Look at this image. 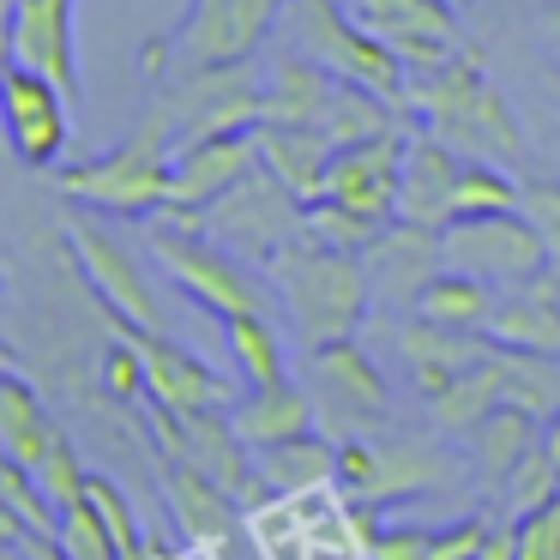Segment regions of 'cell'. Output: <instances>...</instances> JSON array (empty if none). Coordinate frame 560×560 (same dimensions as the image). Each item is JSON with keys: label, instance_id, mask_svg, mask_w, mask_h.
Instances as JSON below:
<instances>
[{"label": "cell", "instance_id": "obj_1", "mask_svg": "<svg viewBox=\"0 0 560 560\" xmlns=\"http://www.w3.org/2000/svg\"><path fill=\"white\" fill-rule=\"evenodd\" d=\"M404 109L422 121V133H434L440 145H452L470 163H494V170H524V127L512 115L506 91L482 73V61L452 55L434 73H410V97Z\"/></svg>", "mask_w": 560, "mask_h": 560}, {"label": "cell", "instance_id": "obj_2", "mask_svg": "<svg viewBox=\"0 0 560 560\" xmlns=\"http://www.w3.org/2000/svg\"><path fill=\"white\" fill-rule=\"evenodd\" d=\"M271 290L290 307V326L302 350H326V343H343L362 331L368 307H374V283H368L362 254H343V247H326L314 235H302L295 247H283L266 266Z\"/></svg>", "mask_w": 560, "mask_h": 560}, {"label": "cell", "instance_id": "obj_3", "mask_svg": "<svg viewBox=\"0 0 560 560\" xmlns=\"http://www.w3.org/2000/svg\"><path fill=\"white\" fill-rule=\"evenodd\" d=\"M170 182H175V121H170V109L145 115L121 145L55 170L61 199H73V206H85V211H109V218H158V211H170Z\"/></svg>", "mask_w": 560, "mask_h": 560}, {"label": "cell", "instance_id": "obj_4", "mask_svg": "<svg viewBox=\"0 0 560 560\" xmlns=\"http://www.w3.org/2000/svg\"><path fill=\"white\" fill-rule=\"evenodd\" d=\"M283 49L307 55L326 73H338L343 85H362L374 97L398 103V109L410 97V67H404V55L355 19L350 0H290L283 7Z\"/></svg>", "mask_w": 560, "mask_h": 560}, {"label": "cell", "instance_id": "obj_5", "mask_svg": "<svg viewBox=\"0 0 560 560\" xmlns=\"http://www.w3.org/2000/svg\"><path fill=\"white\" fill-rule=\"evenodd\" d=\"M145 242H151V259H158L199 307H211L218 319L271 314L266 283L254 278V266H247L242 254H230L223 242H211V235L199 230V218L158 211V218H145Z\"/></svg>", "mask_w": 560, "mask_h": 560}, {"label": "cell", "instance_id": "obj_6", "mask_svg": "<svg viewBox=\"0 0 560 560\" xmlns=\"http://www.w3.org/2000/svg\"><path fill=\"white\" fill-rule=\"evenodd\" d=\"M290 0H187V19L163 43L139 49V73H194V67L254 61L259 43L283 25Z\"/></svg>", "mask_w": 560, "mask_h": 560}, {"label": "cell", "instance_id": "obj_7", "mask_svg": "<svg viewBox=\"0 0 560 560\" xmlns=\"http://www.w3.org/2000/svg\"><path fill=\"white\" fill-rule=\"evenodd\" d=\"M199 230L211 242H223L230 254H242L247 266H271L283 247H295L307 235V199H295L278 175L259 163L235 194H223L211 211H199Z\"/></svg>", "mask_w": 560, "mask_h": 560}, {"label": "cell", "instance_id": "obj_8", "mask_svg": "<svg viewBox=\"0 0 560 560\" xmlns=\"http://www.w3.org/2000/svg\"><path fill=\"white\" fill-rule=\"evenodd\" d=\"M67 247H73V266L85 271L91 295L115 314V326L127 331H163V302L145 278V259L109 230L91 211H73L67 218Z\"/></svg>", "mask_w": 560, "mask_h": 560}, {"label": "cell", "instance_id": "obj_9", "mask_svg": "<svg viewBox=\"0 0 560 560\" xmlns=\"http://www.w3.org/2000/svg\"><path fill=\"white\" fill-rule=\"evenodd\" d=\"M307 392H314L319 422H331V440H374V428L386 422L392 392L380 362L362 350L355 338L326 343V350H307Z\"/></svg>", "mask_w": 560, "mask_h": 560}, {"label": "cell", "instance_id": "obj_10", "mask_svg": "<svg viewBox=\"0 0 560 560\" xmlns=\"http://www.w3.org/2000/svg\"><path fill=\"white\" fill-rule=\"evenodd\" d=\"M446 266L470 271V278L494 283V290L500 283L518 290L536 271L555 266V247H548L542 223L530 211H488V218H458L446 230Z\"/></svg>", "mask_w": 560, "mask_h": 560}, {"label": "cell", "instance_id": "obj_11", "mask_svg": "<svg viewBox=\"0 0 560 560\" xmlns=\"http://www.w3.org/2000/svg\"><path fill=\"white\" fill-rule=\"evenodd\" d=\"M163 109L175 121V145H187V139H218V133H254L266 121V91H259V73L247 61L194 67V73L175 79Z\"/></svg>", "mask_w": 560, "mask_h": 560}, {"label": "cell", "instance_id": "obj_12", "mask_svg": "<svg viewBox=\"0 0 560 560\" xmlns=\"http://www.w3.org/2000/svg\"><path fill=\"white\" fill-rule=\"evenodd\" d=\"M452 464L428 440H343L338 446V488H350L355 506H398L428 488H446Z\"/></svg>", "mask_w": 560, "mask_h": 560}, {"label": "cell", "instance_id": "obj_13", "mask_svg": "<svg viewBox=\"0 0 560 560\" xmlns=\"http://www.w3.org/2000/svg\"><path fill=\"white\" fill-rule=\"evenodd\" d=\"M404 145H410V133H398V127L343 145L331 158V175H326V194L319 199H331V206L392 230L398 223V194H404Z\"/></svg>", "mask_w": 560, "mask_h": 560}, {"label": "cell", "instance_id": "obj_14", "mask_svg": "<svg viewBox=\"0 0 560 560\" xmlns=\"http://www.w3.org/2000/svg\"><path fill=\"white\" fill-rule=\"evenodd\" d=\"M7 139L25 170H61L73 139V97L55 79L7 61Z\"/></svg>", "mask_w": 560, "mask_h": 560}, {"label": "cell", "instance_id": "obj_15", "mask_svg": "<svg viewBox=\"0 0 560 560\" xmlns=\"http://www.w3.org/2000/svg\"><path fill=\"white\" fill-rule=\"evenodd\" d=\"M79 0H7V55L13 67L55 79L79 103V37H73Z\"/></svg>", "mask_w": 560, "mask_h": 560}, {"label": "cell", "instance_id": "obj_16", "mask_svg": "<svg viewBox=\"0 0 560 560\" xmlns=\"http://www.w3.org/2000/svg\"><path fill=\"white\" fill-rule=\"evenodd\" d=\"M259 170V139L254 133H218V139H187L175 145V182H170V211L199 218L223 194L247 182Z\"/></svg>", "mask_w": 560, "mask_h": 560}, {"label": "cell", "instance_id": "obj_17", "mask_svg": "<svg viewBox=\"0 0 560 560\" xmlns=\"http://www.w3.org/2000/svg\"><path fill=\"white\" fill-rule=\"evenodd\" d=\"M374 37H386L404 55L410 73H434L440 61L458 55V13L440 0H350Z\"/></svg>", "mask_w": 560, "mask_h": 560}, {"label": "cell", "instance_id": "obj_18", "mask_svg": "<svg viewBox=\"0 0 560 560\" xmlns=\"http://www.w3.org/2000/svg\"><path fill=\"white\" fill-rule=\"evenodd\" d=\"M368 283H374V302L392 307H416L422 290L446 271V230H422V223H392L374 247L362 254Z\"/></svg>", "mask_w": 560, "mask_h": 560}, {"label": "cell", "instance_id": "obj_19", "mask_svg": "<svg viewBox=\"0 0 560 560\" xmlns=\"http://www.w3.org/2000/svg\"><path fill=\"white\" fill-rule=\"evenodd\" d=\"M127 331V326H121ZM133 343L145 350V374H151V404L163 410H235V386L218 374L211 362H199L187 343H175L170 331H133Z\"/></svg>", "mask_w": 560, "mask_h": 560}, {"label": "cell", "instance_id": "obj_20", "mask_svg": "<svg viewBox=\"0 0 560 560\" xmlns=\"http://www.w3.org/2000/svg\"><path fill=\"white\" fill-rule=\"evenodd\" d=\"M464 163L452 145H440L434 133L416 127L404 145V194H398V218L422 223V230H452L458 223V187H464Z\"/></svg>", "mask_w": 560, "mask_h": 560}, {"label": "cell", "instance_id": "obj_21", "mask_svg": "<svg viewBox=\"0 0 560 560\" xmlns=\"http://www.w3.org/2000/svg\"><path fill=\"white\" fill-rule=\"evenodd\" d=\"M259 91H266V121H302V127H331L343 97V79L326 73L319 61L295 49H278L259 73Z\"/></svg>", "mask_w": 560, "mask_h": 560}, {"label": "cell", "instance_id": "obj_22", "mask_svg": "<svg viewBox=\"0 0 560 560\" xmlns=\"http://www.w3.org/2000/svg\"><path fill=\"white\" fill-rule=\"evenodd\" d=\"M488 350H494V338L434 326V319H422V314H410L398 326V355H404V368H410V380H416V392H422V398H440V392H446L464 368L482 362Z\"/></svg>", "mask_w": 560, "mask_h": 560}, {"label": "cell", "instance_id": "obj_23", "mask_svg": "<svg viewBox=\"0 0 560 560\" xmlns=\"http://www.w3.org/2000/svg\"><path fill=\"white\" fill-rule=\"evenodd\" d=\"M259 139V163L290 187L295 199L314 206L326 194V175H331V158H338V139L326 127H302V121H259L254 127Z\"/></svg>", "mask_w": 560, "mask_h": 560}, {"label": "cell", "instance_id": "obj_24", "mask_svg": "<svg viewBox=\"0 0 560 560\" xmlns=\"http://www.w3.org/2000/svg\"><path fill=\"white\" fill-rule=\"evenodd\" d=\"M235 434H242L247 452H266V446H290L302 434H319V410H314V392L295 386V380H278V386H247L230 410Z\"/></svg>", "mask_w": 560, "mask_h": 560}, {"label": "cell", "instance_id": "obj_25", "mask_svg": "<svg viewBox=\"0 0 560 560\" xmlns=\"http://www.w3.org/2000/svg\"><path fill=\"white\" fill-rule=\"evenodd\" d=\"M488 338L500 350H530V355H560V266L536 271L530 283L500 295Z\"/></svg>", "mask_w": 560, "mask_h": 560}, {"label": "cell", "instance_id": "obj_26", "mask_svg": "<svg viewBox=\"0 0 560 560\" xmlns=\"http://www.w3.org/2000/svg\"><path fill=\"white\" fill-rule=\"evenodd\" d=\"M163 500H170L175 524H182V536L194 548H218L235 536V506H242V500H235L218 476L163 458Z\"/></svg>", "mask_w": 560, "mask_h": 560}, {"label": "cell", "instance_id": "obj_27", "mask_svg": "<svg viewBox=\"0 0 560 560\" xmlns=\"http://www.w3.org/2000/svg\"><path fill=\"white\" fill-rule=\"evenodd\" d=\"M61 422L49 416L43 392L31 386L25 374H0V458L19 464V470H37L55 446H61Z\"/></svg>", "mask_w": 560, "mask_h": 560}, {"label": "cell", "instance_id": "obj_28", "mask_svg": "<svg viewBox=\"0 0 560 560\" xmlns=\"http://www.w3.org/2000/svg\"><path fill=\"white\" fill-rule=\"evenodd\" d=\"M254 470L266 482V494H319L338 482V440L331 434H302L290 446L254 452Z\"/></svg>", "mask_w": 560, "mask_h": 560}, {"label": "cell", "instance_id": "obj_29", "mask_svg": "<svg viewBox=\"0 0 560 560\" xmlns=\"http://www.w3.org/2000/svg\"><path fill=\"white\" fill-rule=\"evenodd\" d=\"M464 440H470V458L482 464V476L500 488L518 470V458H530V452L542 446V416L518 410V404H500V410H488Z\"/></svg>", "mask_w": 560, "mask_h": 560}, {"label": "cell", "instance_id": "obj_30", "mask_svg": "<svg viewBox=\"0 0 560 560\" xmlns=\"http://www.w3.org/2000/svg\"><path fill=\"white\" fill-rule=\"evenodd\" d=\"M494 307H500L494 283H482V278H470V271L446 266V271H440V278L422 290L416 314L434 319V326H452V331H476V338H488V326H494Z\"/></svg>", "mask_w": 560, "mask_h": 560}, {"label": "cell", "instance_id": "obj_31", "mask_svg": "<svg viewBox=\"0 0 560 560\" xmlns=\"http://www.w3.org/2000/svg\"><path fill=\"white\" fill-rule=\"evenodd\" d=\"M428 404H434V428H440V434H458V440H464L488 410H500V404H506V380H500V350H488L476 368H464V374L452 380V386L440 392V398H428Z\"/></svg>", "mask_w": 560, "mask_h": 560}, {"label": "cell", "instance_id": "obj_32", "mask_svg": "<svg viewBox=\"0 0 560 560\" xmlns=\"http://www.w3.org/2000/svg\"><path fill=\"white\" fill-rule=\"evenodd\" d=\"M223 343H230V362L247 386H278V380H290V368H283V331L271 326V314L223 319Z\"/></svg>", "mask_w": 560, "mask_h": 560}, {"label": "cell", "instance_id": "obj_33", "mask_svg": "<svg viewBox=\"0 0 560 560\" xmlns=\"http://www.w3.org/2000/svg\"><path fill=\"white\" fill-rule=\"evenodd\" d=\"M0 530H7V542H19V536H61V506L19 464H0Z\"/></svg>", "mask_w": 560, "mask_h": 560}, {"label": "cell", "instance_id": "obj_34", "mask_svg": "<svg viewBox=\"0 0 560 560\" xmlns=\"http://www.w3.org/2000/svg\"><path fill=\"white\" fill-rule=\"evenodd\" d=\"M500 350V343H494ZM500 380H506V404L530 416H560V355H530V350H500Z\"/></svg>", "mask_w": 560, "mask_h": 560}, {"label": "cell", "instance_id": "obj_35", "mask_svg": "<svg viewBox=\"0 0 560 560\" xmlns=\"http://www.w3.org/2000/svg\"><path fill=\"white\" fill-rule=\"evenodd\" d=\"M500 500H506L512 518L555 506V500H560V470H555V458H548L542 446H536L530 458H518V470H512L506 482H500Z\"/></svg>", "mask_w": 560, "mask_h": 560}, {"label": "cell", "instance_id": "obj_36", "mask_svg": "<svg viewBox=\"0 0 560 560\" xmlns=\"http://www.w3.org/2000/svg\"><path fill=\"white\" fill-rule=\"evenodd\" d=\"M55 542H61L67 560H121V548H115L103 512L91 506V494L73 500V506H61V536H55Z\"/></svg>", "mask_w": 560, "mask_h": 560}, {"label": "cell", "instance_id": "obj_37", "mask_svg": "<svg viewBox=\"0 0 560 560\" xmlns=\"http://www.w3.org/2000/svg\"><path fill=\"white\" fill-rule=\"evenodd\" d=\"M307 235L326 242V247H343V254H368L386 230L355 218V211H343V206H331V199H314V206H307Z\"/></svg>", "mask_w": 560, "mask_h": 560}, {"label": "cell", "instance_id": "obj_38", "mask_svg": "<svg viewBox=\"0 0 560 560\" xmlns=\"http://www.w3.org/2000/svg\"><path fill=\"white\" fill-rule=\"evenodd\" d=\"M103 386H109V398L121 404H139L151 398V374H145V350L133 343V331H121V338L103 350Z\"/></svg>", "mask_w": 560, "mask_h": 560}, {"label": "cell", "instance_id": "obj_39", "mask_svg": "<svg viewBox=\"0 0 560 560\" xmlns=\"http://www.w3.org/2000/svg\"><path fill=\"white\" fill-rule=\"evenodd\" d=\"M43 482V494L55 500V506H73V500H85V488H91V464L79 458V446L73 440H61V446L49 452V458L31 470Z\"/></svg>", "mask_w": 560, "mask_h": 560}, {"label": "cell", "instance_id": "obj_40", "mask_svg": "<svg viewBox=\"0 0 560 560\" xmlns=\"http://www.w3.org/2000/svg\"><path fill=\"white\" fill-rule=\"evenodd\" d=\"M512 560H560V500L512 518Z\"/></svg>", "mask_w": 560, "mask_h": 560}, {"label": "cell", "instance_id": "obj_41", "mask_svg": "<svg viewBox=\"0 0 560 560\" xmlns=\"http://www.w3.org/2000/svg\"><path fill=\"white\" fill-rule=\"evenodd\" d=\"M434 536L428 524H392V530H374L368 542V560H434Z\"/></svg>", "mask_w": 560, "mask_h": 560}, {"label": "cell", "instance_id": "obj_42", "mask_svg": "<svg viewBox=\"0 0 560 560\" xmlns=\"http://www.w3.org/2000/svg\"><path fill=\"white\" fill-rule=\"evenodd\" d=\"M19 560H67L61 555V542H55V536H19Z\"/></svg>", "mask_w": 560, "mask_h": 560}, {"label": "cell", "instance_id": "obj_43", "mask_svg": "<svg viewBox=\"0 0 560 560\" xmlns=\"http://www.w3.org/2000/svg\"><path fill=\"white\" fill-rule=\"evenodd\" d=\"M542 37L555 43V55H560V0H548V7H542Z\"/></svg>", "mask_w": 560, "mask_h": 560}, {"label": "cell", "instance_id": "obj_44", "mask_svg": "<svg viewBox=\"0 0 560 560\" xmlns=\"http://www.w3.org/2000/svg\"><path fill=\"white\" fill-rule=\"evenodd\" d=\"M542 452L555 458V470H560V416H548V422H542Z\"/></svg>", "mask_w": 560, "mask_h": 560}, {"label": "cell", "instance_id": "obj_45", "mask_svg": "<svg viewBox=\"0 0 560 560\" xmlns=\"http://www.w3.org/2000/svg\"><path fill=\"white\" fill-rule=\"evenodd\" d=\"M440 7H452V13H464V7H476V0H440Z\"/></svg>", "mask_w": 560, "mask_h": 560}]
</instances>
